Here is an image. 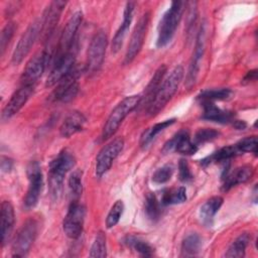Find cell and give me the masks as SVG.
Instances as JSON below:
<instances>
[{"instance_id": "cell-6", "label": "cell", "mask_w": 258, "mask_h": 258, "mask_svg": "<svg viewBox=\"0 0 258 258\" xmlns=\"http://www.w3.org/2000/svg\"><path fill=\"white\" fill-rule=\"evenodd\" d=\"M108 44V36L105 30H98L89 45L87 53V61L85 66V72L89 75L97 73L104 61L106 48Z\"/></svg>"}, {"instance_id": "cell-39", "label": "cell", "mask_w": 258, "mask_h": 258, "mask_svg": "<svg viewBox=\"0 0 258 258\" xmlns=\"http://www.w3.org/2000/svg\"><path fill=\"white\" fill-rule=\"evenodd\" d=\"M173 170H174V168H173L172 164H165V165L161 166L160 168H158L153 173L152 180L158 184L165 183L171 178V176L173 174Z\"/></svg>"}, {"instance_id": "cell-16", "label": "cell", "mask_w": 258, "mask_h": 258, "mask_svg": "<svg viewBox=\"0 0 258 258\" xmlns=\"http://www.w3.org/2000/svg\"><path fill=\"white\" fill-rule=\"evenodd\" d=\"M207 25L204 22L198 32L197 35V40H196V45H195V50L189 62L188 71L186 74V79H185V85L187 88H191L198 79L200 68H201V60L203 58L204 52H205V47H206V35H207Z\"/></svg>"}, {"instance_id": "cell-27", "label": "cell", "mask_w": 258, "mask_h": 258, "mask_svg": "<svg viewBox=\"0 0 258 258\" xmlns=\"http://www.w3.org/2000/svg\"><path fill=\"white\" fill-rule=\"evenodd\" d=\"M241 154L240 151L238 150V148L236 147V145H229V146H225L220 148L219 150H217L216 152H214L212 155L204 158L203 160H201V164L204 166H207L213 162L215 163H228L230 161L231 158L235 157L236 155Z\"/></svg>"}, {"instance_id": "cell-29", "label": "cell", "mask_w": 258, "mask_h": 258, "mask_svg": "<svg viewBox=\"0 0 258 258\" xmlns=\"http://www.w3.org/2000/svg\"><path fill=\"white\" fill-rule=\"evenodd\" d=\"M251 240V235L249 233H243L239 235L234 242L230 245L227 252L225 253L226 257H236L241 258L245 256L246 248L249 245V242Z\"/></svg>"}, {"instance_id": "cell-36", "label": "cell", "mask_w": 258, "mask_h": 258, "mask_svg": "<svg viewBox=\"0 0 258 258\" xmlns=\"http://www.w3.org/2000/svg\"><path fill=\"white\" fill-rule=\"evenodd\" d=\"M89 255L90 257H101V258L107 256L106 236L103 232H99L96 235Z\"/></svg>"}, {"instance_id": "cell-2", "label": "cell", "mask_w": 258, "mask_h": 258, "mask_svg": "<svg viewBox=\"0 0 258 258\" xmlns=\"http://www.w3.org/2000/svg\"><path fill=\"white\" fill-rule=\"evenodd\" d=\"M183 74L184 71L182 66H176L168 74V76L163 79L158 91L155 94L153 101L147 108V113L149 116H155L156 114H158L170 101L182 81Z\"/></svg>"}, {"instance_id": "cell-31", "label": "cell", "mask_w": 258, "mask_h": 258, "mask_svg": "<svg viewBox=\"0 0 258 258\" xmlns=\"http://www.w3.org/2000/svg\"><path fill=\"white\" fill-rule=\"evenodd\" d=\"M202 248V239L197 233L188 234L181 244V256L192 257L199 254Z\"/></svg>"}, {"instance_id": "cell-11", "label": "cell", "mask_w": 258, "mask_h": 258, "mask_svg": "<svg viewBox=\"0 0 258 258\" xmlns=\"http://www.w3.org/2000/svg\"><path fill=\"white\" fill-rule=\"evenodd\" d=\"M76 55H77V44L75 43L74 46L64 54L52 58V66L47 76L45 86L52 87L56 85L76 64Z\"/></svg>"}, {"instance_id": "cell-13", "label": "cell", "mask_w": 258, "mask_h": 258, "mask_svg": "<svg viewBox=\"0 0 258 258\" xmlns=\"http://www.w3.org/2000/svg\"><path fill=\"white\" fill-rule=\"evenodd\" d=\"M124 147V140L121 137L114 138L107 143L96 157V175L103 176L112 166L113 161L121 153Z\"/></svg>"}, {"instance_id": "cell-5", "label": "cell", "mask_w": 258, "mask_h": 258, "mask_svg": "<svg viewBox=\"0 0 258 258\" xmlns=\"http://www.w3.org/2000/svg\"><path fill=\"white\" fill-rule=\"evenodd\" d=\"M85 72V67L75 64L74 68L68 73L57 84L56 88L50 95V100L53 102L68 103L72 101L79 92V82L82 73Z\"/></svg>"}, {"instance_id": "cell-33", "label": "cell", "mask_w": 258, "mask_h": 258, "mask_svg": "<svg viewBox=\"0 0 258 258\" xmlns=\"http://www.w3.org/2000/svg\"><path fill=\"white\" fill-rule=\"evenodd\" d=\"M144 210L147 218L152 222L159 220L161 215V203L157 200L153 192H148L145 197Z\"/></svg>"}, {"instance_id": "cell-44", "label": "cell", "mask_w": 258, "mask_h": 258, "mask_svg": "<svg viewBox=\"0 0 258 258\" xmlns=\"http://www.w3.org/2000/svg\"><path fill=\"white\" fill-rule=\"evenodd\" d=\"M13 166V161L8 158V157H5V156H1V169L2 171H10V169L12 168Z\"/></svg>"}, {"instance_id": "cell-25", "label": "cell", "mask_w": 258, "mask_h": 258, "mask_svg": "<svg viewBox=\"0 0 258 258\" xmlns=\"http://www.w3.org/2000/svg\"><path fill=\"white\" fill-rule=\"evenodd\" d=\"M165 74H166V66L161 64L156 70V72L154 73L150 82L148 83L147 87L145 88L144 96H143V98L141 97V101L143 102V106L146 107V110L149 107V105L151 104V102L153 101V99L155 97V94L158 91V89H159V87H160V85L163 81V78H164Z\"/></svg>"}, {"instance_id": "cell-12", "label": "cell", "mask_w": 258, "mask_h": 258, "mask_svg": "<svg viewBox=\"0 0 258 258\" xmlns=\"http://www.w3.org/2000/svg\"><path fill=\"white\" fill-rule=\"evenodd\" d=\"M41 32V19L34 20L21 35L12 54V63L19 64L31 50Z\"/></svg>"}, {"instance_id": "cell-30", "label": "cell", "mask_w": 258, "mask_h": 258, "mask_svg": "<svg viewBox=\"0 0 258 258\" xmlns=\"http://www.w3.org/2000/svg\"><path fill=\"white\" fill-rule=\"evenodd\" d=\"M124 244L144 257H150L154 252V248L148 242L133 235L126 236L124 238Z\"/></svg>"}, {"instance_id": "cell-3", "label": "cell", "mask_w": 258, "mask_h": 258, "mask_svg": "<svg viewBox=\"0 0 258 258\" xmlns=\"http://www.w3.org/2000/svg\"><path fill=\"white\" fill-rule=\"evenodd\" d=\"M184 5L185 3L182 1L172 2L170 7L162 15L157 28V47H164L171 41L181 19Z\"/></svg>"}, {"instance_id": "cell-21", "label": "cell", "mask_w": 258, "mask_h": 258, "mask_svg": "<svg viewBox=\"0 0 258 258\" xmlns=\"http://www.w3.org/2000/svg\"><path fill=\"white\" fill-rule=\"evenodd\" d=\"M134 7L135 3L134 2H127L124 8V13H123V21L118 28L117 32L114 35L113 41H112V52L117 53L120 48L122 47L124 38L127 34V31L130 27V24L133 19V13H134Z\"/></svg>"}, {"instance_id": "cell-38", "label": "cell", "mask_w": 258, "mask_h": 258, "mask_svg": "<svg viewBox=\"0 0 258 258\" xmlns=\"http://www.w3.org/2000/svg\"><path fill=\"white\" fill-rule=\"evenodd\" d=\"M219 135H220V133L216 129L203 128L196 132L195 137H194V143L199 146L200 144H205L207 142L215 140L216 138L219 137Z\"/></svg>"}, {"instance_id": "cell-18", "label": "cell", "mask_w": 258, "mask_h": 258, "mask_svg": "<svg viewBox=\"0 0 258 258\" xmlns=\"http://www.w3.org/2000/svg\"><path fill=\"white\" fill-rule=\"evenodd\" d=\"M33 91H34L33 86L21 85V87L13 93L10 100L7 102V104L3 108L1 113V120L4 122L8 121L16 113H18L21 110V108L26 104V102L29 100V98L33 94Z\"/></svg>"}, {"instance_id": "cell-43", "label": "cell", "mask_w": 258, "mask_h": 258, "mask_svg": "<svg viewBox=\"0 0 258 258\" xmlns=\"http://www.w3.org/2000/svg\"><path fill=\"white\" fill-rule=\"evenodd\" d=\"M256 79H257V70H252L246 74V76L243 78L241 83L243 85H247L256 81Z\"/></svg>"}, {"instance_id": "cell-20", "label": "cell", "mask_w": 258, "mask_h": 258, "mask_svg": "<svg viewBox=\"0 0 258 258\" xmlns=\"http://www.w3.org/2000/svg\"><path fill=\"white\" fill-rule=\"evenodd\" d=\"M254 174V168L252 165H243L235 168L234 170L229 169V163L227 164L222 174L223 185L222 190L228 191L232 187L240 183H245L251 179Z\"/></svg>"}, {"instance_id": "cell-45", "label": "cell", "mask_w": 258, "mask_h": 258, "mask_svg": "<svg viewBox=\"0 0 258 258\" xmlns=\"http://www.w3.org/2000/svg\"><path fill=\"white\" fill-rule=\"evenodd\" d=\"M232 123H233L234 128L238 129V130H243V129H245L247 127L246 122L243 121V120H234Z\"/></svg>"}, {"instance_id": "cell-14", "label": "cell", "mask_w": 258, "mask_h": 258, "mask_svg": "<svg viewBox=\"0 0 258 258\" xmlns=\"http://www.w3.org/2000/svg\"><path fill=\"white\" fill-rule=\"evenodd\" d=\"M149 19H150V13L145 12L144 14H142L138 22L136 23L134 30L132 32V35L130 37L128 48L125 54V58H124L125 64L131 63L133 59L137 56V54L140 52L144 43V38L146 36L147 29H148Z\"/></svg>"}, {"instance_id": "cell-37", "label": "cell", "mask_w": 258, "mask_h": 258, "mask_svg": "<svg viewBox=\"0 0 258 258\" xmlns=\"http://www.w3.org/2000/svg\"><path fill=\"white\" fill-rule=\"evenodd\" d=\"M124 211V204L122 201H117L111 208L110 212L107 215L106 218V226L108 229L113 228L116 226L123 214Z\"/></svg>"}, {"instance_id": "cell-26", "label": "cell", "mask_w": 258, "mask_h": 258, "mask_svg": "<svg viewBox=\"0 0 258 258\" xmlns=\"http://www.w3.org/2000/svg\"><path fill=\"white\" fill-rule=\"evenodd\" d=\"M223 198L220 196L212 197L208 201L205 202V204L200 209V218L203 222V224L207 227H211L214 223V218L220 208L223 205Z\"/></svg>"}, {"instance_id": "cell-22", "label": "cell", "mask_w": 258, "mask_h": 258, "mask_svg": "<svg viewBox=\"0 0 258 258\" xmlns=\"http://www.w3.org/2000/svg\"><path fill=\"white\" fill-rule=\"evenodd\" d=\"M86 117L79 111L71 112L62 121L59 127L60 136L63 138H70L76 133L83 130L86 124Z\"/></svg>"}, {"instance_id": "cell-42", "label": "cell", "mask_w": 258, "mask_h": 258, "mask_svg": "<svg viewBox=\"0 0 258 258\" xmlns=\"http://www.w3.org/2000/svg\"><path fill=\"white\" fill-rule=\"evenodd\" d=\"M178 177L182 182H189L192 180L194 175L190 171L189 165L185 159H180L178 163Z\"/></svg>"}, {"instance_id": "cell-41", "label": "cell", "mask_w": 258, "mask_h": 258, "mask_svg": "<svg viewBox=\"0 0 258 258\" xmlns=\"http://www.w3.org/2000/svg\"><path fill=\"white\" fill-rule=\"evenodd\" d=\"M240 153L242 152H252L257 154V137L249 136L241 139L237 144H235Z\"/></svg>"}, {"instance_id": "cell-24", "label": "cell", "mask_w": 258, "mask_h": 258, "mask_svg": "<svg viewBox=\"0 0 258 258\" xmlns=\"http://www.w3.org/2000/svg\"><path fill=\"white\" fill-rule=\"evenodd\" d=\"M204 109V113L202 118L208 121H213L217 123H230L235 120V114L231 111L222 110L212 102H204L201 103Z\"/></svg>"}, {"instance_id": "cell-40", "label": "cell", "mask_w": 258, "mask_h": 258, "mask_svg": "<svg viewBox=\"0 0 258 258\" xmlns=\"http://www.w3.org/2000/svg\"><path fill=\"white\" fill-rule=\"evenodd\" d=\"M16 29V26H15V23L12 22V21H9L2 29V32H1V38H0V49H1V54L4 53L8 43L10 42L13 34H14V31Z\"/></svg>"}, {"instance_id": "cell-19", "label": "cell", "mask_w": 258, "mask_h": 258, "mask_svg": "<svg viewBox=\"0 0 258 258\" xmlns=\"http://www.w3.org/2000/svg\"><path fill=\"white\" fill-rule=\"evenodd\" d=\"M175 151L180 154L191 155L198 151V145L190 140V135L188 130L181 129L175 135L169 139L163 146V153H170Z\"/></svg>"}, {"instance_id": "cell-28", "label": "cell", "mask_w": 258, "mask_h": 258, "mask_svg": "<svg viewBox=\"0 0 258 258\" xmlns=\"http://www.w3.org/2000/svg\"><path fill=\"white\" fill-rule=\"evenodd\" d=\"M175 122V119H169V120H165L159 123L154 124L153 126H151L150 128H148L147 130H145L140 138V146L142 148H146L151 142L152 140L160 133L162 132L164 129H166L167 127L171 126L173 123Z\"/></svg>"}, {"instance_id": "cell-4", "label": "cell", "mask_w": 258, "mask_h": 258, "mask_svg": "<svg viewBox=\"0 0 258 258\" xmlns=\"http://www.w3.org/2000/svg\"><path fill=\"white\" fill-rule=\"evenodd\" d=\"M141 96L132 95L124 98L110 113L102 131V140H107L112 137L118 130L120 124L140 103Z\"/></svg>"}, {"instance_id": "cell-32", "label": "cell", "mask_w": 258, "mask_h": 258, "mask_svg": "<svg viewBox=\"0 0 258 258\" xmlns=\"http://www.w3.org/2000/svg\"><path fill=\"white\" fill-rule=\"evenodd\" d=\"M233 95V92L229 88H220V89H209L200 93L198 96V100L201 103L204 102H212L215 101H223L228 100Z\"/></svg>"}, {"instance_id": "cell-17", "label": "cell", "mask_w": 258, "mask_h": 258, "mask_svg": "<svg viewBox=\"0 0 258 258\" xmlns=\"http://www.w3.org/2000/svg\"><path fill=\"white\" fill-rule=\"evenodd\" d=\"M66 1H52L46 7L41 17V32L40 35L44 41H48L50 36L53 34L57 22L60 18L61 12L66 7Z\"/></svg>"}, {"instance_id": "cell-23", "label": "cell", "mask_w": 258, "mask_h": 258, "mask_svg": "<svg viewBox=\"0 0 258 258\" xmlns=\"http://www.w3.org/2000/svg\"><path fill=\"white\" fill-rule=\"evenodd\" d=\"M1 243L4 246L10 239L14 226V209L10 202L4 201L1 204Z\"/></svg>"}, {"instance_id": "cell-9", "label": "cell", "mask_w": 258, "mask_h": 258, "mask_svg": "<svg viewBox=\"0 0 258 258\" xmlns=\"http://www.w3.org/2000/svg\"><path fill=\"white\" fill-rule=\"evenodd\" d=\"M26 173L28 177V188L23 203L24 207L27 210H30L38 203L43 186V177L41 167L37 161H30L28 163Z\"/></svg>"}, {"instance_id": "cell-7", "label": "cell", "mask_w": 258, "mask_h": 258, "mask_svg": "<svg viewBox=\"0 0 258 258\" xmlns=\"http://www.w3.org/2000/svg\"><path fill=\"white\" fill-rule=\"evenodd\" d=\"M38 232V223L34 218L27 219L17 232L12 243V256L24 257L30 250Z\"/></svg>"}, {"instance_id": "cell-15", "label": "cell", "mask_w": 258, "mask_h": 258, "mask_svg": "<svg viewBox=\"0 0 258 258\" xmlns=\"http://www.w3.org/2000/svg\"><path fill=\"white\" fill-rule=\"evenodd\" d=\"M82 19L83 13L81 11H77L71 16L60 33V36L58 38V44L52 58L58 57L67 53L74 46V44L76 43V34L82 23Z\"/></svg>"}, {"instance_id": "cell-10", "label": "cell", "mask_w": 258, "mask_h": 258, "mask_svg": "<svg viewBox=\"0 0 258 258\" xmlns=\"http://www.w3.org/2000/svg\"><path fill=\"white\" fill-rule=\"evenodd\" d=\"M86 216V208L78 201H73L63 219L62 228L64 234L71 239H77L83 232Z\"/></svg>"}, {"instance_id": "cell-8", "label": "cell", "mask_w": 258, "mask_h": 258, "mask_svg": "<svg viewBox=\"0 0 258 258\" xmlns=\"http://www.w3.org/2000/svg\"><path fill=\"white\" fill-rule=\"evenodd\" d=\"M52 57L53 54L47 49H43L34 54L25 66L21 76V85L34 87Z\"/></svg>"}, {"instance_id": "cell-1", "label": "cell", "mask_w": 258, "mask_h": 258, "mask_svg": "<svg viewBox=\"0 0 258 258\" xmlns=\"http://www.w3.org/2000/svg\"><path fill=\"white\" fill-rule=\"evenodd\" d=\"M75 164V155L68 149L61 150L50 161L48 167V185L52 199L57 200L61 195L64 175Z\"/></svg>"}, {"instance_id": "cell-35", "label": "cell", "mask_w": 258, "mask_h": 258, "mask_svg": "<svg viewBox=\"0 0 258 258\" xmlns=\"http://www.w3.org/2000/svg\"><path fill=\"white\" fill-rule=\"evenodd\" d=\"M82 171L77 169V170H74L70 177H69V188H70V192H71V196L73 197L74 201H77L81 195H82V191H83V183H82Z\"/></svg>"}, {"instance_id": "cell-34", "label": "cell", "mask_w": 258, "mask_h": 258, "mask_svg": "<svg viewBox=\"0 0 258 258\" xmlns=\"http://www.w3.org/2000/svg\"><path fill=\"white\" fill-rule=\"evenodd\" d=\"M185 201H186V190L183 186H180L178 188H171V189L164 190L162 194L160 203L162 206H168V205L181 204Z\"/></svg>"}]
</instances>
